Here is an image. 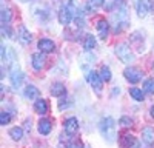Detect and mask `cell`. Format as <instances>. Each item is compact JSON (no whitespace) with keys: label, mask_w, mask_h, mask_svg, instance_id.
<instances>
[{"label":"cell","mask_w":154,"mask_h":148,"mask_svg":"<svg viewBox=\"0 0 154 148\" xmlns=\"http://www.w3.org/2000/svg\"><path fill=\"white\" fill-rule=\"evenodd\" d=\"M112 22H114L112 31H114L116 34H120L123 29L128 28V25H130V14H128V6H126V3H125V5H119L117 11L112 14Z\"/></svg>","instance_id":"obj_1"},{"label":"cell","mask_w":154,"mask_h":148,"mask_svg":"<svg viewBox=\"0 0 154 148\" xmlns=\"http://www.w3.org/2000/svg\"><path fill=\"white\" fill-rule=\"evenodd\" d=\"M99 130L100 134L103 136V139L109 143H112L117 139V125H116V120L112 117H103L99 122Z\"/></svg>","instance_id":"obj_2"},{"label":"cell","mask_w":154,"mask_h":148,"mask_svg":"<svg viewBox=\"0 0 154 148\" xmlns=\"http://www.w3.org/2000/svg\"><path fill=\"white\" fill-rule=\"evenodd\" d=\"M114 53L117 56V59L123 63H133L134 62V53H133V48L131 45L128 43H117L114 46Z\"/></svg>","instance_id":"obj_3"},{"label":"cell","mask_w":154,"mask_h":148,"mask_svg":"<svg viewBox=\"0 0 154 148\" xmlns=\"http://www.w3.org/2000/svg\"><path fill=\"white\" fill-rule=\"evenodd\" d=\"M130 45L136 49L137 53H143L145 51V37L142 31H134L130 35Z\"/></svg>","instance_id":"obj_4"},{"label":"cell","mask_w":154,"mask_h":148,"mask_svg":"<svg viewBox=\"0 0 154 148\" xmlns=\"http://www.w3.org/2000/svg\"><path fill=\"white\" fill-rule=\"evenodd\" d=\"M123 76L130 83H139L140 80L143 79V71L136 68V66H128L123 71Z\"/></svg>","instance_id":"obj_5"},{"label":"cell","mask_w":154,"mask_h":148,"mask_svg":"<svg viewBox=\"0 0 154 148\" xmlns=\"http://www.w3.org/2000/svg\"><path fill=\"white\" fill-rule=\"evenodd\" d=\"M32 16L37 19V22L45 23V22H48L51 19V11L46 5H37L32 9Z\"/></svg>","instance_id":"obj_6"},{"label":"cell","mask_w":154,"mask_h":148,"mask_svg":"<svg viewBox=\"0 0 154 148\" xmlns=\"http://www.w3.org/2000/svg\"><path fill=\"white\" fill-rule=\"evenodd\" d=\"M86 80H88V83L91 85V88L97 93V94H100L102 93V83H103V80L100 79V76H99V72H96V71H88L86 72Z\"/></svg>","instance_id":"obj_7"},{"label":"cell","mask_w":154,"mask_h":148,"mask_svg":"<svg viewBox=\"0 0 154 148\" xmlns=\"http://www.w3.org/2000/svg\"><path fill=\"white\" fill-rule=\"evenodd\" d=\"M56 48H57V45H56V42L54 40H51V39H40L37 42V49L40 53H45V54H48V53H54L56 51Z\"/></svg>","instance_id":"obj_8"},{"label":"cell","mask_w":154,"mask_h":148,"mask_svg":"<svg viewBox=\"0 0 154 148\" xmlns=\"http://www.w3.org/2000/svg\"><path fill=\"white\" fill-rule=\"evenodd\" d=\"M17 40L22 45H29L31 40H32V34H31V31L26 26H25V25H20L19 29H17Z\"/></svg>","instance_id":"obj_9"},{"label":"cell","mask_w":154,"mask_h":148,"mask_svg":"<svg viewBox=\"0 0 154 148\" xmlns=\"http://www.w3.org/2000/svg\"><path fill=\"white\" fill-rule=\"evenodd\" d=\"M65 6L68 8V11L72 14L74 19H77V17H85V9H82L80 5L77 3L75 0H66V2H65ZM72 22H74V20H72Z\"/></svg>","instance_id":"obj_10"},{"label":"cell","mask_w":154,"mask_h":148,"mask_svg":"<svg viewBox=\"0 0 154 148\" xmlns=\"http://www.w3.org/2000/svg\"><path fill=\"white\" fill-rule=\"evenodd\" d=\"M57 19H59V23L63 25V26H68V25L74 20L72 14L68 11V8H66L65 5H63V6L59 9V12H57Z\"/></svg>","instance_id":"obj_11"},{"label":"cell","mask_w":154,"mask_h":148,"mask_svg":"<svg viewBox=\"0 0 154 148\" xmlns=\"http://www.w3.org/2000/svg\"><path fill=\"white\" fill-rule=\"evenodd\" d=\"M9 79H11V85L14 86L16 90H19L22 83H23V79H25V74L19 69V68H12L11 69V74H9Z\"/></svg>","instance_id":"obj_12"},{"label":"cell","mask_w":154,"mask_h":148,"mask_svg":"<svg viewBox=\"0 0 154 148\" xmlns=\"http://www.w3.org/2000/svg\"><path fill=\"white\" fill-rule=\"evenodd\" d=\"M96 29H97V34H99L100 39L105 40L106 37H108V34H109V23H108V20L99 19L97 23H96Z\"/></svg>","instance_id":"obj_13"},{"label":"cell","mask_w":154,"mask_h":148,"mask_svg":"<svg viewBox=\"0 0 154 148\" xmlns=\"http://www.w3.org/2000/svg\"><path fill=\"white\" fill-rule=\"evenodd\" d=\"M45 62H46V57H45V53H35L31 56V65L35 71H40L43 69L45 66Z\"/></svg>","instance_id":"obj_14"},{"label":"cell","mask_w":154,"mask_h":148,"mask_svg":"<svg viewBox=\"0 0 154 148\" xmlns=\"http://www.w3.org/2000/svg\"><path fill=\"white\" fill-rule=\"evenodd\" d=\"M120 145H122V148H139V146H140L139 140L134 137L133 134H128V133L122 136Z\"/></svg>","instance_id":"obj_15"},{"label":"cell","mask_w":154,"mask_h":148,"mask_svg":"<svg viewBox=\"0 0 154 148\" xmlns=\"http://www.w3.org/2000/svg\"><path fill=\"white\" fill-rule=\"evenodd\" d=\"M133 3H134V8L137 11V16L139 17H145L148 12H149V6H148L146 0H133Z\"/></svg>","instance_id":"obj_16"},{"label":"cell","mask_w":154,"mask_h":148,"mask_svg":"<svg viewBox=\"0 0 154 148\" xmlns=\"http://www.w3.org/2000/svg\"><path fill=\"white\" fill-rule=\"evenodd\" d=\"M63 128H65V131L68 134H75L79 131V120L75 117H68L65 120V123H63Z\"/></svg>","instance_id":"obj_17"},{"label":"cell","mask_w":154,"mask_h":148,"mask_svg":"<svg viewBox=\"0 0 154 148\" xmlns=\"http://www.w3.org/2000/svg\"><path fill=\"white\" fill-rule=\"evenodd\" d=\"M34 111H35L37 114H40V116L46 114L48 111H49V105H48V102L45 100V99H40V97H38L37 100L34 102Z\"/></svg>","instance_id":"obj_18"},{"label":"cell","mask_w":154,"mask_h":148,"mask_svg":"<svg viewBox=\"0 0 154 148\" xmlns=\"http://www.w3.org/2000/svg\"><path fill=\"white\" fill-rule=\"evenodd\" d=\"M37 130H38V133H40V134L46 136V134L51 133V130H53V123H51L49 119H40V120H38V123H37Z\"/></svg>","instance_id":"obj_19"},{"label":"cell","mask_w":154,"mask_h":148,"mask_svg":"<svg viewBox=\"0 0 154 148\" xmlns=\"http://www.w3.org/2000/svg\"><path fill=\"white\" fill-rule=\"evenodd\" d=\"M51 94L56 97H65L66 96V86L60 82H54L51 85Z\"/></svg>","instance_id":"obj_20"},{"label":"cell","mask_w":154,"mask_h":148,"mask_svg":"<svg viewBox=\"0 0 154 148\" xmlns=\"http://www.w3.org/2000/svg\"><path fill=\"white\" fill-rule=\"evenodd\" d=\"M103 3H105V0H88L85 5V12L86 14H94L96 9L103 6Z\"/></svg>","instance_id":"obj_21"},{"label":"cell","mask_w":154,"mask_h":148,"mask_svg":"<svg viewBox=\"0 0 154 148\" xmlns=\"http://www.w3.org/2000/svg\"><path fill=\"white\" fill-rule=\"evenodd\" d=\"M23 94L26 99H29V100H37V99L40 97V91H38V88L34 85H28L26 88H25Z\"/></svg>","instance_id":"obj_22"},{"label":"cell","mask_w":154,"mask_h":148,"mask_svg":"<svg viewBox=\"0 0 154 148\" xmlns=\"http://www.w3.org/2000/svg\"><path fill=\"white\" fill-rule=\"evenodd\" d=\"M142 140L146 145H152L154 143V128L151 127H145L142 130Z\"/></svg>","instance_id":"obj_23"},{"label":"cell","mask_w":154,"mask_h":148,"mask_svg":"<svg viewBox=\"0 0 154 148\" xmlns=\"http://www.w3.org/2000/svg\"><path fill=\"white\" fill-rule=\"evenodd\" d=\"M145 91H142L140 88H137V86H133V88H130V94L131 97L134 99L136 102H143L145 100Z\"/></svg>","instance_id":"obj_24"},{"label":"cell","mask_w":154,"mask_h":148,"mask_svg":"<svg viewBox=\"0 0 154 148\" xmlns=\"http://www.w3.org/2000/svg\"><path fill=\"white\" fill-rule=\"evenodd\" d=\"M96 37L93 34H88L85 35V40H83V48H85V51H91V49L96 48Z\"/></svg>","instance_id":"obj_25"},{"label":"cell","mask_w":154,"mask_h":148,"mask_svg":"<svg viewBox=\"0 0 154 148\" xmlns=\"http://www.w3.org/2000/svg\"><path fill=\"white\" fill-rule=\"evenodd\" d=\"M11 17H12V14H11V9H9L8 6L2 5V12H0V19H2V25H9Z\"/></svg>","instance_id":"obj_26"},{"label":"cell","mask_w":154,"mask_h":148,"mask_svg":"<svg viewBox=\"0 0 154 148\" xmlns=\"http://www.w3.org/2000/svg\"><path fill=\"white\" fill-rule=\"evenodd\" d=\"M9 136H11V139L12 140H22L23 139V130L20 127H14V128H11L9 130Z\"/></svg>","instance_id":"obj_27"},{"label":"cell","mask_w":154,"mask_h":148,"mask_svg":"<svg viewBox=\"0 0 154 148\" xmlns=\"http://www.w3.org/2000/svg\"><path fill=\"white\" fill-rule=\"evenodd\" d=\"M99 76H100V79L103 80V82H109L111 80V69H109V66H106V65H103L100 68V71H99Z\"/></svg>","instance_id":"obj_28"},{"label":"cell","mask_w":154,"mask_h":148,"mask_svg":"<svg viewBox=\"0 0 154 148\" xmlns=\"http://www.w3.org/2000/svg\"><path fill=\"white\" fill-rule=\"evenodd\" d=\"M119 5H120V0H105L103 8H105V11L111 12V11H114L116 8H119Z\"/></svg>","instance_id":"obj_29"},{"label":"cell","mask_w":154,"mask_h":148,"mask_svg":"<svg viewBox=\"0 0 154 148\" xmlns=\"http://www.w3.org/2000/svg\"><path fill=\"white\" fill-rule=\"evenodd\" d=\"M143 91L148 94H154V79H146L143 82Z\"/></svg>","instance_id":"obj_30"},{"label":"cell","mask_w":154,"mask_h":148,"mask_svg":"<svg viewBox=\"0 0 154 148\" xmlns=\"http://www.w3.org/2000/svg\"><path fill=\"white\" fill-rule=\"evenodd\" d=\"M11 122V114L8 113V111H2L0 113V125H8V123Z\"/></svg>","instance_id":"obj_31"},{"label":"cell","mask_w":154,"mask_h":148,"mask_svg":"<svg viewBox=\"0 0 154 148\" xmlns=\"http://www.w3.org/2000/svg\"><path fill=\"white\" fill-rule=\"evenodd\" d=\"M119 123H120L122 127H125V128H130V127H133V119L128 117V116H122L120 120H119Z\"/></svg>","instance_id":"obj_32"},{"label":"cell","mask_w":154,"mask_h":148,"mask_svg":"<svg viewBox=\"0 0 154 148\" xmlns=\"http://www.w3.org/2000/svg\"><path fill=\"white\" fill-rule=\"evenodd\" d=\"M2 35L5 37H12V32H11V28H9V25H2Z\"/></svg>","instance_id":"obj_33"},{"label":"cell","mask_w":154,"mask_h":148,"mask_svg":"<svg viewBox=\"0 0 154 148\" xmlns=\"http://www.w3.org/2000/svg\"><path fill=\"white\" fill-rule=\"evenodd\" d=\"M66 148H82V146H80V143H77V142H69L66 145Z\"/></svg>","instance_id":"obj_34"},{"label":"cell","mask_w":154,"mask_h":148,"mask_svg":"<svg viewBox=\"0 0 154 148\" xmlns=\"http://www.w3.org/2000/svg\"><path fill=\"white\" fill-rule=\"evenodd\" d=\"M149 114H151V117L154 119V103H152V106H151V109H149Z\"/></svg>","instance_id":"obj_35"},{"label":"cell","mask_w":154,"mask_h":148,"mask_svg":"<svg viewBox=\"0 0 154 148\" xmlns=\"http://www.w3.org/2000/svg\"><path fill=\"white\" fill-rule=\"evenodd\" d=\"M148 6H149V8H151V9H154V2H152V3H149V5H148Z\"/></svg>","instance_id":"obj_36"},{"label":"cell","mask_w":154,"mask_h":148,"mask_svg":"<svg viewBox=\"0 0 154 148\" xmlns=\"http://www.w3.org/2000/svg\"><path fill=\"white\" fill-rule=\"evenodd\" d=\"M20 2H32V0H20Z\"/></svg>","instance_id":"obj_37"},{"label":"cell","mask_w":154,"mask_h":148,"mask_svg":"<svg viewBox=\"0 0 154 148\" xmlns=\"http://www.w3.org/2000/svg\"><path fill=\"white\" fill-rule=\"evenodd\" d=\"M83 148H89V146H88V145H85V146H83Z\"/></svg>","instance_id":"obj_38"},{"label":"cell","mask_w":154,"mask_h":148,"mask_svg":"<svg viewBox=\"0 0 154 148\" xmlns=\"http://www.w3.org/2000/svg\"><path fill=\"white\" fill-rule=\"evenodd\" d=\"M152 69H154V65H152Z\"/></svg>","instance_id":"obj_39"}]
</instances>
